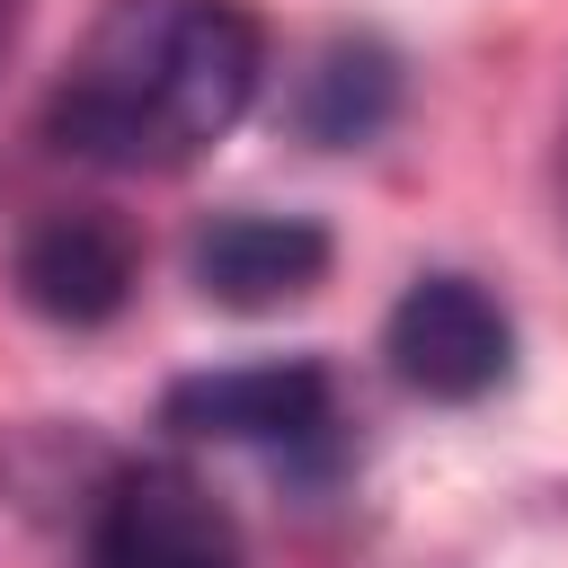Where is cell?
<instances>
[{
  "label": "cell",
  "instance_id": "cell-5",
  "mask_svg": "<svg viewBox=\"0 0 568 568\" xmlns=\"http://www.w3.org/2000/svg\"><path fill=\"white\" fill-rule=\"evenodd\" d=\"M18 293L53 328H98L133 302V240L106 213H44L18 240Z\"/></svg>",
  "mask_w": 568,
  "mask_h": 568
},
{
  "label": "cell",
  "instance_id": "cell-6",
  "mask_svg": "<svg viewBox=\"0 0 568 568\" xmlns=\"http://www.w3.org/2000/svg\"><path fill=\"white\" fill-rule=\"evenodd\" d=\"M328 275V231L302 213H222L195 240V284L222 311H275L302 302Z\"/></svg>",
  "mask_w": 568,
  "mask_h": 568
},
{
  "label": "cell",
  "instance_id": "cell-7",
  "mask_svg": "<svg viewBox=\"0 0 568 568\" xmlns=\"http://www.w3.org/2000/svg\"><path fill=\"white\" fill-rule=\"evenodd\" d=\"M399 115V62L373 36H337L302 80V133L320 151H355Z\"/></svg>",
  "mask_w": 568,
  "mask_h": 568
},
{
  "label": "cell",
  "instance_id": "cell-3",
  "mask_svg": "<svg viewBox=\"0 0 568 568\" xmlns=\"http://www.w3.org/2000/svg\"><path fill=\"white\" fill-rule=\"evenodd\" d=\"M89 568H240V541L186 470H124L98 506Z\"/></svg>",
  "mask_w": 568,
  "mask_h": 568
},
{
  "label": "cell",
  "instance_id": "cell-8",
  "mask_svg": "<svg viewBox=\"0 0 568 568\" xmlns=\"http://www.w3.org/2000/svg\"><path fill=\"white\" fill-rule=\"evenodd\" d=\"M0 36H9V0H0Z\"/></svg>",
  "mask_w": 568,
  "mask_h": 568
},
{
  "label": "cell",
  "instance_id": "cell-1",
  "mask_svg": "<svg viewBox=\"0 0 568 568\" xmlns=\"http://www.w3.org/2000/svg\"><path fill=\"white\" fill-rule=\"evenodd\" d=\"M266 71V36L240 0H106L44 124L98 169H178L222 142Z\"/></svg>",
  "mask_w": 568,
  "mask_h": 568
},
{
  "label": "cell",
  "instance_id": "cell-4",
  "mask_svg": "<svg viewBox=\"0 0 568 568\" xmlns=\"http://www.w3.org/2000/svg\"><path fill=\"white\" fill-rule=\"evenodd\" d=\"M337 417V390L320 364H231L169 390V426L213 444H320Z\"/></svg>",
  "mask_w": 568,
  "mask_h": 568
},
{
  "label": "cell",
  "instance_id": "cell-2",
  "mask_svg": "<svg viewBox=\"0 0 568 568\" xmlns=\"http://www.w3.org/2000/svg\"><path fill=\"white\" fill-rule=\"evenodd\" d=\"M382 346H390V373L426 399H488L515 373V320L470 275H417L390 302Z\"/></svg>",
  "mask_w": 568,
  "mask_h": 568
}]
</instances>
